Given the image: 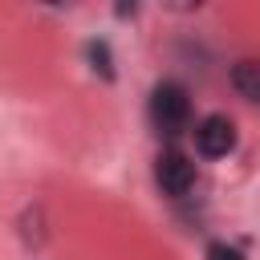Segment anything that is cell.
Masks as SVG:
<instances>
[{"label": "cell", "mask_w": 260, "mask_h": 260, "mask_svg": "<svg viewBox=\"0 0 260 260\" xmlns=\"http://www.w3.org/2000/svg\"><path fill=\"white\" fill-rule=\"evenodd\" d=\"M146 118H150V126H154L158 134H167V138L183 134V130L191 126V98H187V89H183L179 81H158V85L150 89Z\"/></svg>", "instance_id": "obj_1"}, {"label": "cell", "mask_w": 260, "mask_h": 260, "mask_svg": "<svg viewBox=\"0 0 260 260\" xmlns=\"http://www.w3.org/2000/svg\"><path fill=\"white\" fill-rule=\"evenodd\" d=\"M85 57H89V65H93L106 81H114V57H110V45H106V41H89V45H85Z\"/></svg>", "instance_id": "obj_5"}, {"label": "cell", "mask_w": 260, "mask_h": 260, "mask_svg": "<svg viewBox=\"0 0 260 260\" xmlns=\"http://www.w3.org/2000/svg\"><path fill=\"white\" fill-rule=\"evenodd\" d=\"M195 150L203 158H228L236 150V122L228 114H207L195 122Z\"/></svg>", "instance_id": "obj_2"}, {"label": "cell", "mask_w": 260, "mask_h": 260, "mask_svg": "<svg viewBox=\"0 0 260 260\" xmlns=\"http://www.w3.org/2000/svg\"><path fill=\"white\" fill-rule=\"evenodd\" d=\"M154 183L162 187V195L183 199V195L195 187V162H191L183 150H162V154L154 158Z\"/></svg>", "instance_id": "obj_3"}, {"label": "cell", "mask_w": 260, "mask_h": 260, "mask_svg": "<svg viewBox=\"0 0 260 260\" xmlns=\"http://www.w3.org/2000/svg\"><path fill=\"white\" fill-rule=\"evenodd\" d=\"M203 260H248L236 244H228V240H211L207 244V252H203Z\"/></svg>", "instance_id": "obj_6"}, {"label": "cell", "mask_w": 260, "mask_h": 260, "mask_svg": "<svg viewBox=\"0 0 260 260\" xmlns=\"http://www.w3.org/2000/svg\"><path fill=\"white\" fill-rule=\"evenodd\" d=\"M232 85L244 102L260 106V61H236L232 65Z\"/></svg>", "instance_id": "obj_4"}]
</instances>
